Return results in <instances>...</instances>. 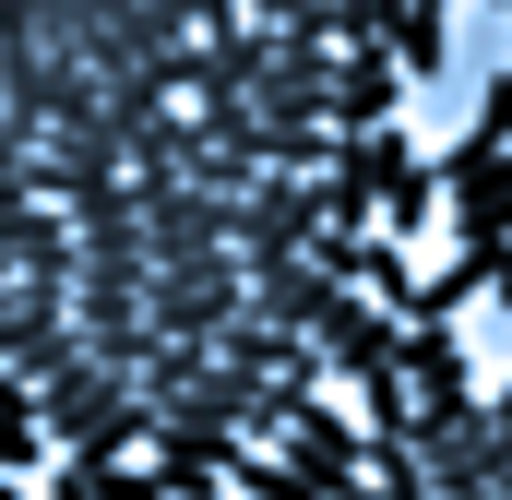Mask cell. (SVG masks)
<instances>
[{"label":"cell","mask_w":512,"mask_h":500,"mask_svg":"<svg viewBox=\"0 0 512 500\" xmlns=\"http://www.w3.org/2000/svg\"><path fill=\"white\" fill-rule=\"evenodd\" d=\"M36 465H48V441H36V393L0 381V477H36Z\"/></svg>","instance_id":"obj_13"},{"label":"cell","mask_w":512,"mask_h":500,"mask_svg":"<svg viewBox=\"0 0 512 500\" xmlns=\"http://www.w3.org/2000/svg\"><path fill=\"white\" fill-rule=\"evenodd\" d=\"M322 227V179H286V167H262L251 191H239V274L262 262H298V239Z\"/></svg>","instance_id":"obj_5"},{"label":"cell","mask_w":512,"mask_h":500,"mask_svg":"<svg viewBox=\"0 0 512 500\" xmlns=\"http://www.w3.org/2000/svg\"><path fill=\"white\" fill-rule=\"evenodd\" d=\"M489 298H512V227H501V250H489Z\"/></svg>","instance_id":"obj_18"},{"label":"cell","mask_w":512,"mask_h":500,"mask_svg":"<svg viewBox=\"0 0 512 500\" xmlns=\"http://www.w3.org/2000/svg\"><path fill=\"white\" fill-rule=\"evenodd\" d=\"M84 477H96V500H167V477H155L143 453H131V465H84Z\"/></svg>","instance_id":"obj_16"},{"label":"cell","mask_w":512,"mask_h":500,"mask_svg":"<svg viewBox=\"0 0 512 500\" xmlns=\"http://www.w3.org/2000/svg\"><path fill=\"white\" fill-rule=\"evenodd\" d=\"M346 500H382V489H370V477H358V489H346Z\"/></svg>","instance_id":"obj_20"},{"label":"cell","mask_w":512,"mask_h":500,"mask_svg":"<svg viewBox=\"0 0 512 500\" xmlns=\"http://www.w3.org/2000/svg\"><path fill=\"white\" fill-rule=\"evenodd\" d=\"M143 441H155V405H143V393L120 381V393H108V405H96V417H84V429L60 441V465H131Z\"/></svg>","instance_id":"obj_8"},{"label":"cell","mask_w":512,"mask_h":500,"mask_svg":"<svg viewBox=\"0 0 512 500\" xmlns=\"http://www.w3.org/2000/svg\"><path fill=\"white\" fill-rule=\"evenodd\" d=\"M489 500H512V477H501V489H489Z\"/></svg>","instance_id":"obj_21"},{"label":"cell","mask_w":512,"mask_h":500,"mask_svg":"<svg viewBox=\"0 0 512 500\" xmlns=\"http://www.w3.org/2000/svg\"><path fill=\"white\" fill-rule=\"evenodd\" d=\"M501 12H512V0H501Z\"/></svg>","instance_id":"obj_23"},{"label":"cell","mask_w":512,"mask_h":500,"mask_svg":"<svg viewBox=\"0 0 512 500\" xmlns=\"http://www.w3.org/2000/svg\"><path fill=\"white\" fill-rule=\"evenodd\" d=\"M370 227H310V239H298V262H310V274H322V286H370Z\"/></svg>","instance_id":"obj_11"},{"label":"cell","mask_w":512,"mask_h":500,"mask_svg":"<svg viewBox=\"0 0 512 500\" xmlns=\"http://www.w3.org/2000/svg\"><path fill=\"white\" fill-rule=\"evenodd\" d=\"M108 393H120V370H96V358H72L60 381H36V441L60 453V441H72V429H84V417H96Z\"/></svg>","instance_id":"obj_9"},{"label":"cell","mask_w":512,"mask_h":500,"mask_svg":"<svg viewBox=\"0 0 512 500\" xmlns=\"http://www.w3.org/2000/svg\"><path fill=\"white\" fill-rule=\"evenodd\" d=\"M465 131H489V143L512 155V60H501V72H477V120H465Z\"/></svg>","instance_id":"obj_15"},{"label":"cell","mask_w":512,"mask_h":500,"mask_svg":"<svg viewBox=\"0 0 512 500\" xmlns=\"http://www.w3.org/2000/svg\"><path fill=\"white\" fill-rule=\"evenodd\" d=\"M0 298H12V274H0Z\"/></svg>","instance_id":"obj_22"},{"label":"cell","mask_w":512,"mask_h":500,"mask_svg":"<svg viewBox=\"0 0 512 500\" xmlns=\"http://www.w3.org/2000/svg\"><path fill=\"white\" fill-rule=\"evenodd\" d=\"M0 500H24V477H0Z\"/></svg>","instance_id":"obj_19"},{"label":"cell","mask_w":512,"mask_h":500,"mask_svg":"<svg viewBox=\"0 0 512 500\" xmlns=\"http://www.w3.org/2000/svg\"><path fill=\"white\" fill-rule=\"evenodd\" d=\"M274 441H286L274 465H286V477H298L310 500H346V489H358V417H346L334 393H310V405H286V429H274Z\"/></svg>","instance_id":"obj_4"},{"label":"cell","mask_w":512,"mask_h":500,"mask_svg":"<svg viewBox=\"0 0 512 500\" xmlns=\"http://www.w3.org/2000/svg\"><path fill=\"white\" fill-rule=\"evenodd\" d=\"M48 500H96V477H84V465H60V477H48Z\"/></svg>","instance_id":"obj_17"},{"label":"cell","mask_w":512,"mask_h":500,"mask_svg":"<svg viewBox=\"0 0 512 500\" xmlns=\"http://www.w3.org/2000/svg\"><path fill=\"white\" fill-rule=\"evenodd\" d=\"M286 346H298V334H262V322H227V334H215L203 358H215V370H239V381H274V370H286Z\"/></svg>","instance_id":"obj_12"},{"label":"cell","mask_w":512,"mask_h":500,"mask_svg":"<svg viewBox=\"0 0 512 500\" xmlns=\"http://www.w3.org/2000/svg\"><path fill=\"white\" fill-rule=\"evenodd\" d=\"M131 227H143V262H155V274H203V262H227V250H239V203H215V191L167 179V191H143V203H131Z\"/></svg>","instance_id":"obj_1"},{"label":"cell","mask_w":512,"mask_h":500,"mask_svg":"<svg viewBox=\"0 0 512 500\" xmlns=\"http://www.w3.org/2000/svg\"><path fill=\"white\" fill-rule=\"evenodd\" d=\"M405 120V72L382 48H334V84H322V131H382Z\"/></svg>","instance_id":"obj_6"},{"label":"cell","mask_w":512,"mask_h":500,"mask_svg":"<svg viewBox=\"0 0 512 500\" xmlns=\"http://www.w3.org/2000/svg\"><path fill=\"white\" fill-rule=\"evenodd\" d=\"M393 381L429 405V393H477V358H465V322H393Z\"/></svg>","instance_id":"obj_7"},{"label":"cell","mask_w":512,"mask_h":500,"mask_svg":"<svg viewBox=\"0 0 512 500\" xmlns=\"http://www.w3.org/2000/svg\"><path fill=\"white\" fill-rule=\"evenodd\" d=\"M358 298H382V310H393V322H405V310H417V262H405V250H370V286H358Z\"/></svg>","instance_id":"obj_14"},{"label":"cell","mask_w":512,"mask_h":500,"mask_svg":"<svg viewBox=\"0 0 512 500\" xmlns=\"http://www.w3.org/2000/svg\"><path fill=\"white\" fill-rule=\"evenodd\" d=\"M429 227H441V179H429V155H405V167L382 179V239H393V250H417Z\"/></svg>","instance_id":"obj_10"},{"label":"cell","mask_w":512,"mask_h":500,"mask_svg":"<svg viewBox=\"0 0 512 500\" xmlns=\"http://www.w3.org/2000/svg\"><path fill=\"white\" fill-rule=\"evenodd\" d=\"M429 179H441V227H453V250H501V227H512V155L489 143V131H465L453 155H429Z\"/></svg>","instance_id":"obj_2"},{"label":"cell","mask_w":512,"mask_h":500,"mask_svg":"<svg viewBox=\"0 0 512 500\" xmlns=\"http://www.w3.org/2000/svg\"><path fill=\"white\" fill-rule=\"evenodd\" d=\"M239 250L227 262H203V274H143V334H167V346H215L227 322H239Z\"/></svg>","instance_id":"obj_3"}]
</instances>
